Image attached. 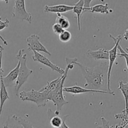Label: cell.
<instances>
[{"label":"cell","mask_w":128,"mask_h":128,"mask_svg":"<svg viewBox=\"0 0 128 128\" xmlns=\"http://www.w3.org/2000/svg\"><path fill=\"white\" fill-rule=\"evenodd\" d=\"M3 128H24L23 126L18 121L12 118V117L8 118L7 121L3 125Z\"/></svg>","instance_id":"cell-20"},{"label":"cell","mask_w":128,"mask_h":128,"mask_svg":"<svg viewBox=\"0 0 128 128\" xmlns=\"http://www.w3.org/2000/svg\"><path fill=\"white\" fill-rule=\"evenodd\" d=\"M88 58L94 60H108L109 52L108 50L103 48H100L96 51L88 50L86 53Z\"/></svg>","instance_id":"cell-11"},{"label":"cell","mask_w":128,"mask_h":128,"mask_svg":"<svg viewBox=\"0 0 128 128\" xmlns=\"http://www.w3.org/2000/svg\"><path fill=\"white\" fill-rule=\"evenodd\" d=\"M56 23L60 24L63 30H66L70 27V22L68 19L65 16L61 14V13L57 14V17L56 19Z\"/></svg>","instance_id":"cell-19"},{"label":"cell","mask_w":128,"mask_h":128,"mask_svg":"<svg viewBox=\"0 0 128 128\" xmlns=\"http://www.w3.org/2000/svg\"><path fill=\"white\" fill-rule=\"evenodd\" d=\"M32 51L34 53V54L32 56V60H33L34 61L39 62H40V63L42 64L45 65V66H48V67L50 68L52 71H56V72H58V73L60 74L61 75H62L64 73V70L61 68L59 67L58 66L52 63V62H51L48 58H46V56H43V55L41 54L40 52H37V51Z\"/></svg>","instance_id":"cell-8"},{"label":"cell","mask_w":128,"mask_h":128,"mask_svg":"<svg viewBox=\"0 0 128 128\" xmlns=\"http://www.w3.org/2000/svg\"><path fill=\"white\" fill-rule=\"evenodd\" d=\"M84 9V1L83 0H79L73 6L72 12L76 15L78 20V31H81V16L83 14Z\"/></svg>","instance_id":"cell-15"},{"label":"cell","mask_w":128,"mask_h":128,"mask_svg":"<svg viewBox=\"0 0 128 128\" xmlns=\"http://www.w3.org/2000/svg\"><path fill=\"white\" fill-rule=\"evenodd\" d=\"M12 17L21 21H26L32 23V16L26 9L25 0H15L12 10Z\"/></svg>","instance_id":"cell-6"},{"label":"cell","mask_w":128,"mask_h":128,"mask_svg":"<svg viewBox=\"0 0 128 128\" xmlns=\"http://www.w3.org/2000/svg\"><path fill=\"white\" fill-rule=\"evenodd\" d=\"M19 97L22 101H30L37 104L38 107L46 106L49 101L47 94L40 91L31 90L30 91H22L19 94Z\"/></svg>","instance_id":"cell-4"},{"label":"cell","mask_w":128,"mask_h":128,"mask_svg":"<svg viewBox=\"0 0 128 128\" xmlns=\"http://www.w3.org/2000/svg\"><path fill=\"white\" fill-rule=\"evenodd\" d=\"M59 40L62 42H68L71 40V33L68 30H64L62 33L59 35Z\"/></svg>","instance_id":"cell-22"},{"label":"cell","mask_w":128,"mask_h":128,"mask_svg":"<svg viewBox=\"0 0 128 128\" xmlns=\"http://www.w3.org/2000/svg\"><path fill=\"white\" fill-rule=\"evenodd\" d=\"M63 91L66 92L73 94H84V93H101V94H109L112 96H114L115 93L114 91L109 92V91H98V90H89V89L82 88L81 86H79L78 85L71 86V87H64Z\"/></svg>","instance_id":"cell-9"},{"label":"cell","mask_w":128,"mask_h":128,"mask_svg":"<svg viewBox=\"0 0 128 128\" xmlns=\"http://www.w3.org/2000/svg\"><path fill=\"white\" fill-rule=\"evenodd\" d=\"M24 49H21L18 52L16 58L20 62V68H19L18 76L16 81L15 85V93L16 96H19V91L21 86L27 81L29 76L33 72V71L28 68L26 65L27 61V54L23 53Z\"/></svg>","instance_id":"cell-3"},{"label":"cell","mask_w":128,"mask_h":128,"mask_svg":"<svg viewBox=\"0 0 128 128\" xmlns=\"http://www.w3.org/2000/svg\"><path fill=\"white\" fill-rule=\"evenodd\" d=\"M3 76H0V82H1V87H0V119H1V113H2V108L4 104L5 101L10 99L8 93L6 90V88L2 81V77Z\"/></svg>","instance_id":"cell-16"},{"label":"cell","mask_w":128,"mask_h":128,"mask_svg":"<svg viewBox=\"0 0 128 128\" xmlns=\"http://www.w3.org/2000/svg\"><path fill=\"white\" fill-rule=\"evenodd\" d=\"M118 50H119V51H120V53H118V56H121V57L124 58L125 60H126L127 68L128 69V52H126V51H125L124 50L121 48V46H120V44L118 45Z\"/></svg>","instance_id":"cell-24"},{"label":"cell","mask_w":128,"mask_h":128,"mask_svg":"<svg viewBox=\"0 0 128 128\" xmlns=\"http://www.w3.org/2000/svg\"><path fill=\"white\" fill-rule=\"evenodd\" d=\"M9 1H10V0H7V1H6V4H8V3Z\"/></svg>","instance_id":"cell-31"},{"label":"cell","mask_w":128,"mask_h":128,"mask_svg":"<svg viewBox=\"0 0 128 128\" xmlns=\"http://www.w3.org/2000/svg\"><path fill=\"white\" fill-rule=\"evenodd\" d=\"M4 1H5V2H6V1H7V0H4Z\"/></svg>","instance_id":"cell-33"},{"label":"cell","mask_w":128,"mask_h":128,"mask_svg":"<svg viewBox=\"0 0 128 128\" xmlns=\"http://www.w3.org/2000/svg\"><path fill=\"white\" fill-rule=\"evenodd\" d=\"M109 36L114 40V46L111 50H109V62H108V88L107 91L109 92L112 91L110 88V79H111V73L112 71V66L116 60L118 56V47L120 44V41L122 40V36L118 35L116 38H114L111 34H109Z\"/></svg>","instance_id":"cell-5"},{"label":"cell","mask_w":128,"mask_h":128,"mask_svg":"<svg viewBox=\"0 0 128 128\" xmlns=\"http://www.w3.org/2000/svg\"><path fill=\"white\" fill-rule=\"evenodd\" d=\"M48 116L50 121V124L52 128H61L64 121H66V119L69 116V115L65 116H61L60 114L56 115L54 112L51 110V109H48Z\"/></svg>","instance_id":"cell-10"},{"label":"cell","mask_w":128,"mask_h":128,"mask_svg":"<svg viewBox=\"0 0 128 128\" xmlns=\"http://www.w3.org/2000/svg\"><path fill=\"white\" fill-rule=\"evenodd\" d=\"M9 25H10V21H9V20L8 18L5 19V20L4 21H0V31L4 30V29H5L6 28H8L9 26ZM0 40L2 41V42H3L4 44L6 45V46H8V42L6 41V40H5L1 36V34H0Z\"/></svg>","instance_id":"cell-23"},{"label":"cell","mask_w":128,"mask_h":128,"mask_svg":"<svg viewBox=\"0 0 128 128\" xmlns=\"http://www.w3.org/2000/svg\"><path fill=\"white\" fill-rule=\"evenodd\" d=\"M52 31H53L54 33L56 35H58V36H59L60 34L62 33V32L64 31V30H63V28H62L60 24L56 23V22L52 25Z\"/></svg>","instance_id":"cell-25"},{"label":"cell","mask_w":128,"mask_h":128,"mask_svg":"<svg viewBox=\"0 0 128 128\" xmlns=\"http://www.w3.org/2000/svg\"><path fill=\"white\" fill-rule=\"evenodd\" d=\"M4 48L1 45H0V76H3V70L2 68V52H3Z\"/></svg>","instance_id":"cell-26"},{"label":"cell","mask_w":128,"mask_h":128,"mask_svg":"<svg viewBox=\"0 0 128 128\" xmlns=\"http://www.w3.org/2000/svg\"><path fill=\"white\" fill-rule=\"evenodd\" d=\"M86 11H90L91 12H98V13L101 14H109L112 12V10L110 8L108 3H105L104 4H99L94 5L92 7L84 8L83 9V13L86 12Z\"/></svg>","instance_id":"cell-14"},{"label":"cell","mask_w":128,"mask_h":128,"mask_svg":"<svg viewBox=\"0 0 128 128\" xmlns=\"http://www.w3.org/2000/svg\"><path fill=\"white\" fill-rule=\"evenodd\" d=\"M20 62L18 61L17 66H16L15 68L11 70L8 74L6 75V76L3 77L2 76V81H3L4 84L5 86L6 87H10L13 84L14 81H16L18 76V72H19V68H20Z\"/></svg>","instance_id":"cell-13"},{"label":"cell","mask_w":128,"mask_h":128,"mask_svg":"<svg viewBox=\"0 0 128 128\" xmlns=\"http://www.w3.org/2000/svg\"><path fill=\"white\" fill-rule=\"evenodd\" d=\"M115 128H121V126H120V125H117V126H115Z\"/></svg>","instance_id":"cell-30"},{"label":"cell","mask_w":128,"mask_h":128,"mask_svg":"<svg viewBox=\"0 0 128 128\" xmlns=\"http://www.w3.org/2000/svg\"><path fill=\"white\" fill-rule=\"evenodd\" d=\"M73 6H69L66 4H58L54 6H48L46 5L44 8L45 12H56V13H63L68 11H72Z\"/></svg>","instance_id":"cell-12"},{"label":"cell","mask_w":128,"mask_h":128,"mask_svg":"<svg viewBox=\"0 0 128 128\" xmlns=\"http://www.w3.org/2000/svg\"><path fill=\"white\" fill-rule=\"evenodd\" d=\"M118 90L121 91L124 98L125 106H126L124 111L128 113V82L124 83L122 81H119Z\"/></svg>","instance_id":"cell-18"},{"label":"cell","mask_w":128,"mask_h":128,"mask_svg":"<svg viewBox=\"0 0 128 128\" xmlns=\"http://www.w3.org/2000/svg\"><path fill=\"white\" fill-rule=\"evenodd\" d=\"M61 128H70L66 124V121H63V122L62 124V126H61Z\"/></svg>","instance_id":"cell-29"},{"label":"cell","mask_w":128,"mask_h":128,"mask_svg":"<svg viewBox=\"0 0 128 128\" xmlns=\"http://www.w3.org/2000/svg\"><path fill=\"white\" fill-rule=\"evenodd\" d=\"M78 61L77 58H66V62L67 64L66 69L64 70V73L63 74V78L61 80V82L59 84L58 87L51 92L48 96L49 101H52L56 108V111H54V114L56 115L60 114V111L62 110V106L68 104L69 103L68 101L65 100V97L63 95V88L64 83L67 78L68 73L70 70H72L74 66V61Z\"/></svg>","instance_id":"cell-2"},{"label":"cell","mask_w":128,"mask_h":128,"mask_svg":"<svg viewBox=\"0 0 128 128\" xmlns=\"http://www.w3.org/2000/svg\"></svg>","instance_id":"cell-34"},{"label":"cell","mask_w":128,"mask_h":128,"mask_svg":"<svg viewBox=\"0 0 128 128\" xmlns=\"http://www.w3.org/2000/svg\"><path fill=\"white\" fill-rule=\"evenodd\" d=\"M93 0H83L84 1V8H90V4H91V1Z\"/></svg>","instance_id":"cell-27"},{"label":"cell","mask_w":128,"mask_h":128,"mask_svg":"<svg viewBox=\"0 0 128 128\" xmlns=\"http://www.w3.org/2000/svg\"><path fill=\"white\" fill-rule=\"evenodd\" d=\"M12 118L14 119V120H16V121L19 122V123L21 124L24 128H34L32 127V124L30 122H29L28 121L26 120L25 119L22 118L20 117V116H18L16 115H13L12 116Z\"/></svg>","instance_id":"cell-21"},{"label":"cell","mask_w":128,"mask_h":128,"mask_svg":"<svg viewBox=\"0 0 128 128\" xmlns=\"http://www.w3.org/2000/svg\"><path fill=\"white\" fill-rule=\"evenodd\" d=\"M62 78H63V74L61 75V76H60V77L58 78L56 80L52 81L51 82H47V84L45 86H44L43 88H42L39 91L45 92L46 94H47L48 96L49 94L58 87V86L60 83Z\"/></svg>","instance_id":"cell-17"},{"label":"cell","mask_w":128,"mask_h":128,"mask_svg":"<svg viewBox=\"0 0 128 128\" xmlns=\"http://www.w3.org/2000/svg\"><path fill=\"white\" fill-rule=\"evenodd\" d=\"M123 38L125 40H126V41L128 40V28L125 31L124 34L123 35Z\"/></svg>","instance_id":"cell-28"},{"label":"cell","mask_w":128,"mask_h":128,"mask_svg":"<svg viewBox=\"0 0 128 128\" xmlns=\"http://www.w3.org/2000/svg\"><path fill=\"white\" fill-rule=\"evenodd\" d=\"M40 36L35 34H32L30 35L26 39V42L28 46V50L30 51H36L38 52H44L49 56H51V52L46 49L45 46H44L43 44H42V43L40 42Z\"/></svg>","instance_id":"cell-7"},{"label":"cell","mask_w":128,"mask_h":128,"mask_svg":"<svg viewBox=\"0 0 128 128\" xmlns=\"http://www.w3.org/2000/svg\"><path fill=\"white\" fill-rule=\"evenodd\" d=\"M126 51H127L128 52V48H126Z\"/></svg>","instance_id":"cell-32"},{"label":"cell","mask_w":128,"mask_h":128,"mask_svg":"<svg viewBox=\"0 0 128 128\" xmlns=\"http://www.w3.org/2000/svg\"><path fill=\"white\" fill-rule=\"evenodd\" d=\"M81 70L86 80L84 88L89 90L108 91V62H101L92 68L87 67L76 61L74 62Z\"/></svg>","instance_id":"cell-1"}]
</instances>
